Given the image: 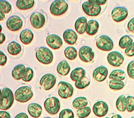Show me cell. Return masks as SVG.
<instances>
[{"instance_id": "6da1fadb", "label": "cell", "mask_w": 134, "mask_h": 118, "mask_svg": "<svg viewBox=\"0 0 134 118\" xmlns=\"http://www.w3.org/2000/svg\"><path fill=\"white\" fill-rule=\"evenodd\" d=\"M14 94L12 89L5 88L2 89L0 99V109L2 110H7L12 106L14 101Z\"/></svg>"}, {"instance_id": "7a4b0ae2", "label": "cell", "mask_w": 134, "mask_h": 118, "mask_svg": "<svg viewBox=\"0 0 134 118\" xmlns=\"http://www.w3.org/2000/svg\"><path fill=\"white\" fill-rule=\"evenodd\" d=\"M37 60L44 65H49L53 61L54 55L50 49L46 47H40L36 51Z\"/></svg>"}, {"instance_id": "3957f363", "label": "cell", "mask_w": 134, "mask_h": 118, "mask_svg": "<svg viewBox=\"0 0 134 118\" xmlns=\"http://www.w3.org/2000/svg\"><path fill=\"white\" fill-rule=\"evenodd\" d=\"M34 93L32 88L27 85L21 86L15 91L14 97L17 102L20 103H26L33 97Z\"/></svg>"}, {"instance_id": "277c9868", "label": "cell", "mask_w": 134, "mask_h": 118, "mask_svg": "<svg viewBox=\"0 0 134 118\" xmlns=\"http://www.w3.org/2000/svg\"><path fill=\"white\" fill-rule=\"evenodd\" d=\"M69 9V4L66 0H55L51 3L50 12L54 16H60L65 14Z\"/></svg>"}, {"instance_id": "5b68a950", "label": "cell", "mask_w": 134, "mask_h": 118, "mask_svg": "<svg viewBox=\"0 0 134 118\" xmlns=\"http://www.w3.org/2000/svg\"><path fill=\"white\" fill-rule=\"evenodd\" d=\"M44 109L50 115H56L60 109V102L56 97H50L45 100Z\"/></svg>"}, {"instance_id": "8992f818", "label": "cell", "mask_w": 134, "mask_h": 118, "mask_svg": "<svg viewBox=\"0 0 134 118\" xmlns=\"http://www.w3.org/2000/svg\"><path fill=\"white\" fill-rule=\"evenodd\" d=\"M96 46L99 49L104 52H109L113 49L114 44L111 38L107 35L99 36L96 41Z\"/></svg>"}, {"instance_id": "52a82bcc", "label": "cell", "mask_w": 134, "mask_h": 118, "mask_svg": "<svg viewBox=\"0 0 134 118\" xmlns=\"http://www.w3.org/2000/svg\"><path fill=\"white\" fill-rule=\"evenodd\" d=\"M30 23L35 29H39L43 27L46 23V16L41 11H34L30 15Z\"/></svg>"}, {"instance_id": "ba28073f", "label": "cell", "mask_w": 134, "mask_h": 118, "mask_svg": "<svg viewBox=\"0 0 134 118\" xmlns=\"http://www.w3.org/2000/svg\"><path fill=\"white\" fill-rule=\"evenodd\" d=\"M74 88L70 83L60 82L58 85V94L62 99H68L73 95Z\"/></svg>"}, {"instance_id": "9c48e42d", "label": "cell", "mask_w": 134, "mask_h": 118, "mask_svg": "<svg viewBox=\"0 0 134 118\" xmlns=\"http://www.w3.org/2000/svg\"><path fill=\"white\" fill-rule=\"evenodd\" d=\"M82 9L84 13L88 16L97 17L100 14L102 8L100 5L91 3L87 1L82 3Z\"/></svg>"}, {"instance_id": "30bf717a", "label": "cell", "mask_w": 134, "mask_h": 118, "mask_svg": "<svg viewBox=\"0 0 134 118\" xmlns=\"http://www.w3.org/2000/svg\"><path fill=\"white\" fill-rule=\"evenodd\" d=\"M23 20L18 15H12L7 20V28L11 32H18L23 27Z\"/></svg>"}, {"instance_id": "8fae6325", "label": "cell", "mask_w": 134, "mask_h": 118, "mask_svg": "<svg viewBox=\"0 0 134 118\" xmlns=\"http://www.w3.org/2000/svg\"><path fill=\"white\" fill-rule=\"evenodd\" d=\"M57 83V77L52 73H47L42 77L40 80V85L43 89L48 91L54 88Z\"/></svg>"}, {"instance_id": "7c38bea8", "label": "cell", "mask_w": 134, "mask_h": 118, "mask_svg": "<svg viewBox=\"0 0 134 118\" xmlns=\"http://www.w3.org/2000/svg\"><path fill=\"white\" fill-rule=\"evenodd\" d=\"M129 11L125 7H116L111 11L112 19L115 22H121L126 20Z\"/></svg>"}, {"instance_id": "4fadbf2b", "label": "cell", "mask_w": 134, "mask_h": 118, "mask_svg": "<svg viewBox=\"0 0 134 118\" xmlns=\"http://www.w3.org/2000/svg\"><path fill=\"white\" fill-rule=\"evenodd\" d=\"M79 56L82 61L89 63L94 59V53L91 47L89 46H84L80 48L79 52Z\"/></svg>"}, {"instance_id": "5bb4252c", "label": "cell", "mask_w": 134, "mask_h": 118, "mask_svg": "<svg viewBox=\"0 0 134 118\" xmlns=\"http://www.w3.org/2000/svg\"><path fill=\"white\" fill-rule=\"evenodd\" d=\"M124 57L118 52H111L107 55V61L113 67H120L124 62Z\"/></svg>"}, {"instance_id": "9a60e30c", "label": "cell", "mask_w": 134, "mask_h": 118, "mask_svg": "<svg viewBox=\"0 0 134 118\" xmlns=\"http://www.w3.org/2000/svg\"><path fill=\"white\" fill-rule=\"evenodd\" d=\"M108 111V105L103 101H99L93 105V112L97 117H104L107 115Z\"/></svg>"}, {"instance_id": "2e32d148", "label": "cell", "mask_w": 134, "mask_h": 118, "mask_svg": "<svg viewBox=\"0 0 134 118\" xmlns=\"http://www.w3.org/2000/svg\"><path fill=\"white\" fill-rule=\"evenodd\" d=\"M46 41L48 47L54 50L59 49L63 45V39L60 36L56 34H50L48 35Z\"/></svg>"}, {"instance_id": "e0dca14e", "label": "cell", "mask_w": 134, "mask_h": 118, "mask_svg": "<svg viewBox=\"0 0 134 118\" xmlns=\"http://www.w3.org/2000/svg\"><path fill=\"white\" fill-rule=\"evenodd\" d=\"M107 76H108V70L106 67L103 65L97 67L93 73V77L94 80L98 82H103L105 81Z\"/></svg>"}, {"instance_id": "ac0fdd59", "label": "cell", "mask_w": 134, "mask_h": 118, "mask_svg": "<svg viewBox=\"0 0 134 118\" xmlns=\"http://www.w3.org/2000/svg\"><path fill=\"white\" fill-rule=\"evenodd\" d=\"M63 36L64 41L69 45H74L77 41V34L75 31L71 29H66L64 31Z\"/></svg>"}, {"instance_id": "d6986e66", "label": "cell", "mask_w": 134, "mask_h": 118, "mask_svg": "<svg viewBox=\"0 0 134 118\" xmlns=\"http://www.w3.org/2000/svg\"><path fill=\"white\" fill-rule=\"evenodd\" d=\"M87 20L85 17H80L76 20L75 23V30L76 33L80 35H82L86 32L87 26Z\"/></svg>"}, {"instance_id": "ffe728a7", "label": "cell", "mask_w": 134, "mask_h": 118, "mask_svg": "<svg viewBox=\"0 0 134 118\" xmlns=\"http://www.w3.org/2000/svg\"><path fill=\"white\" fill-rule=\"evenodd\" d=\"M27 111L30 115L34 118L40 117L42 113V108L40 104L36 103H32L27 107Z\"/></svg>"}, {"instance_id": "44dd1931", "label": "cell", "mask_w": 134, "mask_h": 118, "mask_svg": "<svg viewBox=\"0 0 134 118\" xmlns=\"http://www.w3.org/2000/svg\"><path fill=\"white\" fill-rule=\"evenodd\" d=\"M34 33L30 29H24L20 34V41L24 45H29L32 42L34 39Z\"/></svg>"}, {"instance_id": "7402d4cb", "label": "cell", "mask_w": 134, "mask_h": 118, "mask_svg": "<svg viewBox=\"0 0 134 118\" xmlns=\"http://www.w3.org/2000/svg\"><path fill=\"white\" fill-rule=\"evenodd\" d=\"M99 28V23L97 21L91 20L87 22L86 33L88 35H94L98 32Z\"/></svg>"}, {"instance_id": "603a6c76", "label": "cell", "mask_w": 134, "mask_h": 118, "mask_svg": "<svg viewBox=\"0 0 134 118\" xmlns=\"http://www.w3.org/2000/svg\"><path fill=\"white\" fill-rule=\"evenodd\" d=\"M70 70V66L68 61L66 60L61 61L57 67V73L60 76H66L69 74Z\"/></svg>"}, {"instance_id": "cb8c5ba5", "label": "cell", "mask_w": 134, "mask_h": 118, "mask_svg": "<svg viewBox=\"0 0 134 118\" xmlns=\"http://www.w3.org/2000/svg\"><path fill=\"white\" fill-rule=\"evenodd\" d=\"M34 0H17L16 7L20 10H28L34 6Z\"/></svg>"}, {"instance_id": "d4e9b609", "label": "cell", "mask_w": 134, "mask_h": 118, "mask_svg": "<svg viewBox=\"0 0 134 118\" xmlns=\"http://www.w3.org/2000/svg\"><path fill=\"white\" fill-rule=\"evenodd\" d=\"M25 70H26V67L23 64H18L14 67V68L12 71V76L13 78L18 81L21 79Z\"/></svg>"}, {"instance_id": "484cf974", "label": "cell", "mask_w": 134, "mask_h": 118, "mask_svg": "<svg viewBox=\"0 0 134 118\" xmlns=\"http://www.w3.org/2000/svg\"><path fill=\"white\" fill-rule=\"evenodd\" d=\"M86 76V71L82 67H76L71 71L70 75V79L73 82H77Z\"/></svg>"}, {"instance_id": "4316f807", "label": "cell", "mask_w": 134, "mask_h": 118, "mask_svg": "<svg viewBox=\"0 0 134 118\" xmlns=\"http://www.w3.org/2000/svg\"><path fill=\"white\" fill-rule=\"evenodd\" d=\"M22 47L21 45L16 41H12L8 46V52L12 55H18L21 52Z\"/></svg>"}, {"instance_id": "83f0119b", "label": "cell", "mask_w": 134, "mask_h": 118, "mask_svg": "<svg viewBox=\"0 0 134 118\" xmlns=\"http://www.w3.org/2000/svg\"><path fill=\"white\" fill-rule=\"evenodd\" d=\"M88 105V100L85 97H78L75 98L72 102V106L75 109H80V108L86 107Z\"/></svg>"}, {"instance_id": "f1b7e54d", "label": "cell", "mask_w": 134, "mask_h": 118, "mask_svg": "<svg viewBox=\"0 0 134 118\" xmlns=\"http://www.w3.org/2000/svg\"><path fill=\"white\" fill-rule=\"evenodd\" d=\"M64 55L66 58L69 60H74L77 58L78 52L77 50L74 47H67L64 49Z\"/></svg>"}, {"instance_id": "f546056e", "label": "cell", "mask_w": 134, "mask_h": 118, "mask_svg": "<svg viewBox=\"0 0 134 118\" xmlns=\"http://www.w3.org/2000/svg\"><path fill=\"white\" fill-rule=\"evenodd\" d=\"M110 79H117V80L124 81L126 78V74L123 70H113L109 76Z\"/></svg>"}, {"instance_id": "4dcf8cb0", "label": "cell", "mask_w": 134, "mask_h": 118, "mask_svg": "<svg viewBox=\"0 0 134 118\" xmlns=\"http://www.w3.org/2000/svg\"><path fill=\"white\" fill-rule=\"evenodd\" d=\"M133 41V39L130 35H125L120 38L119 41V46L121 49H126L127 47L131 45Z\"/></svg>"}, {"instance_id": "1f68e13d", "label": "cell", "mask_w": 134, "mask_h": 118, "mask_svg": "<svg viewBox=\"0 0 134 118\" xmlns=\"http://www.w3.org/2000/svg\"><path fill=\"white\" fill-rule=\"evenodd\" d=\"M109 88L113 90H121L125 87V83L121 80L111 79L109 83Z\"/></svg>"}, {"instance_id": "d6a6232c", "label": "cell", "mask_w": 134, "mask_h": 118, "mask_svg": "<svg viewBox=\"0 0 134 118\" xmlns=\"http://www.w3.org/2000/svg\"><path fill=\"white\" fill-rule=\"evenodd\" d=\"M91 80L88 76H85L83 78H82L80 80L75 82V87L77 89H83L85 88H87L88 85H90Z\"/></svg>"}, {"instance_id": "836d02e7", "label": "cell", "mask_w": 134, "mask_h": 118, "mask_svg": "<svg viewBox=\"0 0 134 118\" xmlns=\"http://www.w3.org/2000/svg\"><path fill=\"white\" fill-rule=\"evenodd\" d=\"M125 96L124 95H120L118 97L116 101V108L117 110L121 112H124L126 110V105H125Z\"/></svg>"}, {"instance_id": "e575fe53", "label": "cell", "mask_w": 134, "mask_h": 118, "mask_svg": "<svg viewBox=\"0 0 134 118\" xmlns=\"http://www.w3.org/2000/svg\"><path fill=\"white\" fill-rule=\"evenodd\" d=\"M91 113V108L90 107L86 106L77 109L76 115L79 118H86L90 115Z\"/></svg>"}, {"instance_id": "d590c367", "label": "cell", "mask_w": 134, "mask_h": 118, "mask_svg": "<svg viewBox=\"0 0 134 118\" xmlns=\"http://www.w3.org/2000/svg\"><path fill=\"white\" fill-rule=\"evenodd\" d=\"M125 105L126 110L129 113H131L134 111V97L131 95H128L125 98Z\"/></svg>"}, {"instance_id": "8d00e7d4", "label": "cell", "mask_w": 134, "mask_h": 118, "mask_svg": "<svg viewBox=\"0 0 134 118\" xmlns=\"http://www.w3.org/2000/svg\"><path fill=\"white\" fill-rule=\"evenodd\" d=\"M34 77V71L30 67H26L24 73L23 77H22V80L25 82H29L32 81Z\"/></svg>"}, {"instance_id": "74e56055", "label": "cell", "mask_w": 134, "mask_h": 118, "mask_svg": "<svg viewBox=\"0 0 134 118\" xmlns=\"http://www.w3.org/2000/svg\"><path fill=\"white\" fill-rule=\"evenodd\" d=\"M0 9L5 14L12 11V5L6 0H0Z\"/></svg>"}, {"instance_id": "f35d334b", "label": "cell", "mask_w": 134, "mask_h": 118, "mask_svg": "<svg viewBox=\"0 0 134 118\" xmlns=\"http://www.w3.org/2000/svg\"><path fill=\"white\" fill-rule=\"evenodd\" d=\"M59 118H75V115L71 109H64L60 112Z\"/></svg>"}, {"instance_id": "ab89813d", "label": "cell", "mask_w": 134, "mask_h": 118, "mask_svg": "<svg viewBox=\"0 0 134 118\" xmlns=\"http://www.w3.org/2000/svg\"><path fill=\"white\" fill-rule=\"evenodd\" d=\"M127 72L130 78L134 79V61L129 63L127 67Z\"/></svg>"}, {"instance_id": "60d3db41", "label": "cell", "mask_w": 134, "mask_h": 118, "mask_svg": "<svg viewBox=\"0 0 134 118\" xmlns=\"http://www.w3.org/2000/svg\"><path fill=\"white\" fill-rule=\"evenodd\" d=\"M125 53L128 57L134 56V42H133L129 47L125 49Z\"/></svg>"}, {"instance_id": "b9f144b4", "label": "cell", "mask_w": 134, "mask_h": 118, "mask_svg": "<svg viewBox=\"0 0 134 118\" xmlns=\"http://www.w3.org/2000/svg\"><path fill=\"white\" fill-rule=\"evenodd\" d=\"M0 58H1V59H0V65L2 66H3L6 64L7 61H8V58H7L6 55L3 52H0Z\"/></svg>"}, {"instance_id": "7bdbcfd3", "label": "cell", "mask_w": 134, "mask_h": 118, "mask_svg": "<svg viewBox=\"0 0 134 118\" xmlns=\"http://www.w3.org/2000/svg\"><path fill=\"white\" fill-rule=\"evenodd\" d=\"M127 29L131 33H134V17L131 18L127 23Z\"/></svg>"}, {"instance_id": "ee69618b", "label": "cell", "mask_w": 134, "mask_h": 118, "mask_svg": "<svg viewBox=\"0 0 134 118\" xmlns=\"http://www.w3.org/2000/svg\"><path fill=\"white\" fill-rule=\"evenodd\" d=\"M88 2L91 3H94V4L99 5H103L107 3V0H87Z\"/></svg>"}, {"instance_id": "f6af8a7d", "label": "cell", "mask_w": 134, "mask_h": 118, "mask_svg": "<svg viewBox=\"0 0 134 118\" xmlns=\"http://www.w3.org/2000/svg\"><path fill=\"white\" fill-rule=\"evenodd\" d=\"M0 118H11V115L8 112L2 110L0 111Z\"/></svg>"}, {"instance_id": "bcb514c9", "label": "cell", "mask_w": 134, "mask_h": 118, "mask_svg": "<svg viewBox=\"0 0 134 118\" xmlns=\"http://www.w3.org/2000/svg\"><path fill=\"white\" fill-rule=\"evenodd\" d=\"M14 118H29L28 117V115L26 114V113H20L18 115H16V116Z\"/></svg>"}, {"instance_id": "7dc6e473", "label": "cell", "mask_w": 134, "mask_h": 118, "mask_svg": "<svg viewBox=\"0 0 134 118\" xmlns=\"http://www.w3.org/2000/svg\"><path fill=\"white\" fill-rule=\"evenodd\" d=\"M5 40V35H4V33H1V38H0V44H2L4 41Z\"/></svg>"}, {"instance_id": "c3c4849f", "label": "cell", "mask_w": 134, "mask_h": 118, "mask_svg": "<svg viewBox=\"0 0 134 118\" xmlns=\"http://www.w3.org/2000/svg\"><path fill=\"white\" fill-rule=\"evenodd\" d=\"M0 14H1V18H0V20H1V21H3V19L5 18V13L3 12L2 11H0Z\"/></svg>"}, {"instance_id": "681fc988", "label": "cell", "mask_w": 134, "mask_h": 118, "mask_svg": "<svg viewBox=\"0 0 134 118\" xmlns=\"http://www.w3.org/2000/svg\"><path fill=\"white\" fill-rule=\"evenodd\" d=\"M111 118H123V117H122L121 115H119V114H116V115H113Z\"/></svg>"}, {"instance_id": "f907efd6", "label": "cell", "mask_w": 134, "mask_h": 118, "mask_svg": "<svg viewBox=\"0 0 134 118\" xmlns=\"http://www.w3.org/2000/svg\"><path fill=\"white\" fill-rule=\"evenodd\" d=\"M44 118H51V117H44Z\"/></svg>"}, {"instance_id": "816d5d0a", "label": "cell", "mask_w": 134, "mask_h": 118, "mask_svg": "<svg viewBox=\"0 0 134 118\" xmlns=\"http://www.w3.org/2000/svg\"><path fill=\"white\" fill-rule=\"evenodd\" d=\"M105 118H110V117H105Z\"/></svg>"}, {"instance_id": "f5cc1de1", "label": "cell", "mask_w": 134, "mask_h": 118, "mask_svg": "<svg viewBox=\"0 0 134 118\" xmlns=\"http://www.w3.org/2000/svg\"><path fill=\"white\" fill-rule=\"evenodd\" d=\"M132 118H134V117H132Z\"/></svg>"}]
</instances>
